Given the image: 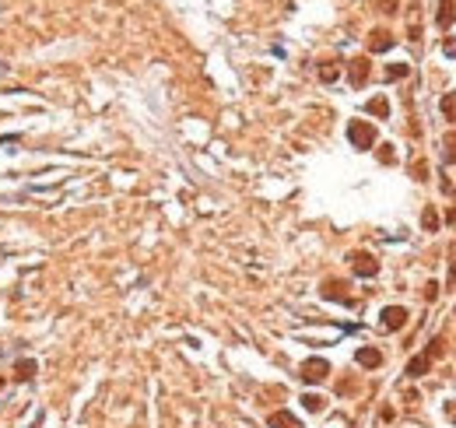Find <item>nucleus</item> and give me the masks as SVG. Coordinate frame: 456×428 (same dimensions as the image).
I'll return each mask as SVG.
<instances>
[{"label": "nucleus", "instance_id": "f257e3e1", "mask_svg": "<svg viewBox=\"0 0 456 428\" xmlns=\"http://www.w3.org/2000/svg\"><path fill=\"white\" fill-rule=\"evenodd\" d=\"M326 372H330V365H326L323 358H309V362L302 365V379H305V383H319V379H326Z\"/></svg>", "mask_w": 456, "mask_h": 428}, {"label": "nucleus", "instance_id": "f03ea898", "mask_svg": "<svg viewBox=\"0 0 456 428\" xmlns=\"http://www.w3.org/2000/svg\"><path fill=\"white\" fill-rule=\"evenodd\" d=\"M348 137L355 140L358 148H369V144H372V137H376V130H372L369 123H351V130H348Z\"/></svg>", "mask_w": 456, "mask_h": 428}, {"label": "nucleus", "instance_id": "7ed1b4c3", "mask_svg": "<svg viewBox=\"0 0 456 428\" xmlns=\"http://www.w3.org/2000/svg\"><path fill=\"white\" fill-rule=\"evenodd\" d=\"M404 319H407L404 309H382V327H386V330H400Z\"/></svg>", "mask_w": 456, "mask_h": 428}, {"label": "nucleus", "instance_id": "20e7f679", "mask_svg": "<svg viewBox=\"0 0 456 428\" xmlns=\"http://www.w3.org/2000/svg\"><path fill=\"white\" fill-rule=\"evenodd\" d=\"M270 428H298V421L291 418V414H284V411H281V414L270 418Z\"/></svg>", "mask_w": 456, "mask_h": 428}, {"label": "nucleus", "instance_id": "39448f33", "mask_svg": "<svg viewBox=\"0 0 456 428\" xmlns=\"http://www.w3.org/2000/svg\"><path fill=\"white\" fill-rule=\"evenodd\" d=\"M355 271H358V274H365V277H369V274H376V263H372L369 256H355Z\"/></svg>", "mask_w": 456, "mask_h": 428}, {"label": "nucleus", "instance_id": "423d86ee", "mask_svg": "<svg viewBox=\"0 0 456 428\" xmlns=\"http://www.w3.org/2000/svg\"><path fill=\"white\" fill-rule=\"evenodd\" d=\"M358 362H361V365H369V369H372V365H379V351H358Z\"/></svg>", "mask_w": 456, "mask_h": 428}, {"label": "nucleus", "instance_id": "0eeeda50", "mask_svg": "<svg viewBox=\"0 0 456 428\" xmlns=\"http://www.w3.org/2000/svg\"><path fill=\"white\" fill-rule=\"evenodd\" d=\"M369 113H379V116H386V113H390V105H386L382 98H376V102H369Z\"/></svg>", "mask_w": 456, "mask_h": 428}, {"label": "nucleus", "instance_id": "6e6552de", "mask_svg": "<svg viewBox=\"0 0 456 428\" xmlns=\"http://www.w3.org/2000/svg\"><path fill=\"white\" fill-rule=\"evenodd\" d=\"M18 372H21L18 379H28V376L35 372V362H21V365H18Z\"/></svg>", "mask_w": 456, "mask_h": 428}, {"label": "nucleus", "instance_id": "1a4fd4ad", "mask_svg": "<svg viewBox=\"0 0 456 428\" xmlns=\"http://www.w3.org/2000/svg\"><path fill=\"white\" fill-rule=\"evenodd\" d=\"M302 404H305V407H309V411H319V407H323V400H319V397H305Z\"/></svg>", "mask_w": 456, "mask_h": 428}]
</instances>
